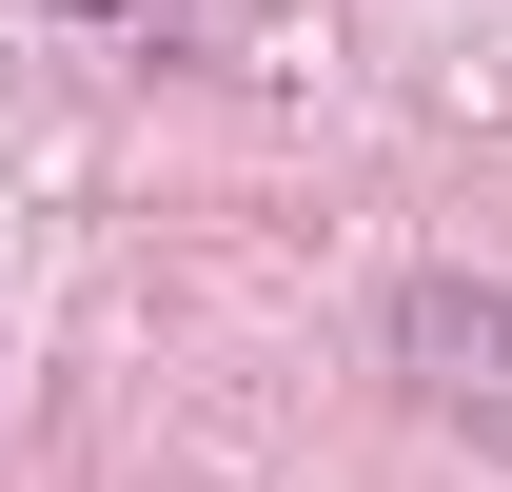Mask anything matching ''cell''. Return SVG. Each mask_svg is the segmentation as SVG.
Instances as JSON below:
<instances>
[{"mask_svg":"<svg viewBox=\"0 0 512 492\" xmlns=\"http://www.w3.org/2000/svg\"><path fill=\"white\" fill-rule=\"evenodd\" d=\"M394 374H414L434 433H473L512 473V276H414V296H394Z\"/></svg>","mask_w":512,"mask_h":492,"instance_id":"obj_1","label":"cell"}]
</instances>
